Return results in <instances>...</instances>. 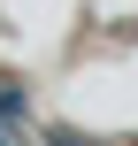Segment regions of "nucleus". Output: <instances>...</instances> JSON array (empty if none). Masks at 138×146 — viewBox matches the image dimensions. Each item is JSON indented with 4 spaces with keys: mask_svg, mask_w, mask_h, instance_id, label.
I'll list each match as a JSON object with an SVG mask.
<instances>
[{
    "mask_svg": "<svg viewBox=\"0 0 138 146\" xmlns=\"http://www.w3.org/2000/svg\"><path fill=\"white\" fill-rule=\"evenodd\" d=\"M0 115H8V123H23V115H31V108H23V92H15V85H0Z\"/></svg>",
    "mask_w": 138,
    "mask_h": 146,
    "instance_id": "obj_1",
    "label": "nucleus"
}]
</instances>
